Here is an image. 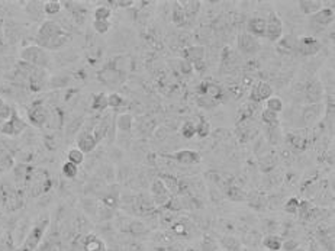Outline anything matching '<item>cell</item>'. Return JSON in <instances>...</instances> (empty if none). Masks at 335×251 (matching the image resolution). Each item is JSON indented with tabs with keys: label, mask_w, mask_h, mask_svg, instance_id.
<instances>
[{
	"label": "cell",
	"mask_w": 335,
	"mask_h": 251,
	"mask_svg": "<svg viewBox=\"0 0 335 251\" xmlns=\"http://www.w3.org/2000/svg\"><path fill=\"white\" fill-rule=\"evenodd\" d=\"M71 39V35L62 29L60 24L56 21H45L41 24L36 33V45L44 48L45 51H56L65 47V44Z\"/></svg>",
	"instance_id": "6da1fadb"
},
{
	"label": "cell",
	"mask_w": 335,
	"mask_h": 251,
	"mask_svg": "<svg viewBox=\"0 0 335 251\" xmlns=\"http://www.w3.org/2000/svg\"><path fill=\"white\" fill-rule=\"evenodd\" d=\"M50 226V218L48 217H41L39 220L33 223V226L29 229V232L25 235L24 241L21 246L16 249V251H36L39 247L47 229Z\"/></svg>",
	"instance_id": "7a4b0ae2"
},
{
	"label": "cell",
	"mask_w": 335,
	"mask_h": 251,
	"mask_svg": "<svg viewBox=\"0 0 335 251\" xmlns=\"http://www.w3.org/2000/svg\"><path fill=\"white\" fill-rule=\"evenodd\" d=\"M21 60L22 63L28 64L33 68H45L51 61V57L44 48L38 45H29L21 51Z\"/></svg>",
	"instance_id": "3957f363"
},
{
	"label": "cell",
	"mask_w": 335,
	"mask_h": 251,
	"mask_svg": "<svg viewBox=\"0 0 335 251\" xmlns=\"http://www.w3.org/2000/svg\"><path fill=\"white\" fill-rule=\"evenodd\" d=\"M28 128V122L25 119H22L16 111H13L12 116L3 122V126H1V131L0 134L4 135V137H19L25 129Z\"/></svg>",
	"instance_id": "277c9868"
},
{
	"label": "cell",
	"mask_w": 335,
	"mask_h": 251,
	"mask_svg": "<svg viewBox=\"0 0 335 251\" xmlns=\"http://www.w3.org/2000/svg\"><path fill=\"white\" fill-rule=\"evenodd\" d=\"M50 116H51L50 109L45 105L38 103V102L33 103L28 111V121L36 128H44V126L48 125Z\"/></svg>",
	"instance_id": "5b68a950"
},
{
	"label": "cell",
	"mask_w": 335,
	"mask_h": 251,
	"mask_svg": "<svg viewBox=\"0 0 335 251\" xmlns=\"http://www.w3.org/2000/svg\"><path fill=\"white\" fill-rule=\"evenodd\" d=\"M322 48V44L319 39L309 36V35H304L299 36L296 41V53H299L304 57H313L316 56Z\"/></svg>",
	"instance_id": "8992f818"
},
{
	"label": "cell",
	"mask_w": 335,
	"mask_h": 251,
	"mask_svg": "<svg viewBox=\"0 0 335 251\" xmlns=\"http://www.w3.org/2000/svg\"><path fill=\"white\" fill-rule=\"evenodd\" d=\"M150 196H151L154 206H166L171 199V193L164 186V183L161 182L160 177L152 180L151 188H150Z\"/></svg>",
	"instance_id": "52a82bcc"
},
{
	"label": "cell",
	"mask_w": 335,
	"mask_h": 251,
	"mask_svg": "<svg viewBox=\"0 0 335 251\" xmlns=\"http://www.w3.org/2000/svg\"><path fill=\"white\" fill-rule=\"evenodd\" d=\"M264 36L274 44L283 36V22L277 12H270L269 18H266V35Z\"/></svg>",
	"instance_id": "ba28073f"
},
{
	"label": "cell",
	"mask_w": 335,
	"mask_h": 251,
	"mask_svg": "<svg viewBox=\"0 0 335 251\" xmlns=\"http://www.w3.org/2000/svg\"><path fill=\"white\" fill-rule=\"evenodd\" d=\"M305 100L307 105H315V103H322L324 97V86L318 79H310L304 87Z\"/></svg>",
	"instance_id": "9c48e42d"
},
{
	"label": "cell",
	"mask_w": 335,
	"mask_h": 251,
	"mask_svg": "<svg viewBox=\"0 0 335 251\" xmlns=\"http://www.w3.org/2000/svg\"><path fill=\"white\" fill-rule=\"evenodd\" d=\"M237 47H238V50L243 54H245V56H255L261 50V45L257 41V38H254L252 35H250L247 32H243V33L238 35V38H237Z\"/></svg>",
	"instance_id": "30bf717a"
},
{
	"label": "cell",
	"mask_w": 335,
	"mask_h": 251,
	"mask_svg": "<svg viewBox=\"0 0 335 251\" xmlns=\"http://www.w3.org/2000/svg\"><path fill=\"white\" fill-rule=\"evenodd\" d=\"M325 112V106L324 103H315V105H306L304 109H302V113H301V119L304 122L305 126H312L315 125L321 116L324 115Z\"/></svg>",
	"instance_id": "8fae6325"
},
{
	"label": "cell",
	"mask_w": 335,
	"mask_h": 251,
	"mask_svg": "<svg viewBox=\"0 0 335 251\" xmlns=\"http://www.w3.org/2000/svg\"><path fill=\"white\" fill-rule=\"evenodd\" d=\"M274 90L270 83L267 82H258L257 84H254L251 87L250 92V102L252 103H260V102H266L267 99H270L273 96Z\"/></svg>",
	"instance_id": "7c38bea8"
},
{
	"label": "cell",
	"mask_w": 335,
	"mask_h": 251,
	"mask_svg": "<svg viewBox=\"0 0 335 251\" xmlns=\"http://www.w3.org/2000/svg\"><path fill=\"white\" fill-rule=\"evenodd\" d=\"M76 144H77V148L83 154H89V153H93L96 150L99 142L96 141L91 131H82V132H79V135L76 138Z\"/></svg>",
	"instance_id": "4fadbf2b"
},
{
	"label": "cell",
	"mask_w": 335,
	"mask_h": 251,
	"mask_svg": "<svg viewBox=\"0 0 335 251\" xmlns=\"http://www.w3.org/2000/svg\"><path fill=\"white\" fill-rule=\"evenodd\" d=\"M334 7H322L319 12H316L315 15L310 16V24L316 25L318 28H325L334 24Z\"/></svg>",
	"instance_id": "5bb4252c"
},
{
	"label": "cell",
	"mask_w": 335,
	"mask_h": 251,
	"mask_svg": "<svg viewBox=\"0 0 335 251\" xmlns=\"http://www.w3.org/2000/svg\"><path fill=\"white\" fill-rule=\"evenodd\" d=\"M28 82H29L30 90H33V92L42 90L48 84V77H47L45 70L44 68H33L30 76L28 77Z\"/></svg>",
	"instance_id": "9a60e30c"
},
{
	"label": "cell",
	"mask_w": 335,
	"mask_h": 251,
	"mask_svg": "<svg viewBox=\"0 0 335 251\" xmlns=\"http://www.w3.org/2000/svg\"><path fill=\"white\" fill-rule=\"evenodd\" d=\"M168 157H171L174 161H177L179 164H183V166H193V164L200 163L199 153L193 151V150H180V151L170 154Z\"/></svg>",
	"instance_id": "2e32d148"
},
{
	"label": "cell",
	"mask_w": 335,
	"mask_h": 251,
	"mask_svg": "<svg viewBox=\"0 0 335 251\" xmlns=\"http://www.w3.org/2000/svg\"><path fill=\"white\" fill-rule=\"evenodd\" d=\"M183 60L189 61L190 64L199 63L205 60V47L202 45H189L183 48L182 51Z\"/></svg>",
	"instance_id": "e0dca14e"
},
{
	"label": "cell",
	"mask_w": 335,
	"mask_h": 251,
	"mask_svg": "<svg viewBox=\"0 0 335 251\" xmlns=\"http://www.w3.org/2000/svg\"><path fill=\"white\" fill-rule=\"evenodd\" d=\"M247 33L252 35L254 38L264 36L266 35V18L261 16H254L248 19L247 22Z\"/></svg>",
	"instance_id": "ac0fdd59"
},
{
	"label": "cell",
	"mask_w": 335,
	"mask_h": 251,
	"mask_svg": "<svg viewBox=\"0 0 335 251\" xmlns=\"http://www.w3.org/2000/svg\"><path fill=\"white\" fill-rule=\"evenodd\" d=\"M296 41L298 38L293 35H286L281 36L277 42H276V50L280 54H290L296 51Z\"/></svg>",
	"instance_id": "d6986e66"
},
{
	"label": "cell",
	"mask_w": 335,
	"mask_h": 251,
	"mask_svg": "<svg viewBox=\"0 0 335 251\" xmlns=\"http://www.w3.org/2000/svg\"><path fill=\"white\" fill-rule=\"evenodd\" d=\"M298 4L301 12L306 16H312L324 7V1L321 0H301Z\"/></svg>",
	"instance_id": "ffe728a7"
},
{
	"label": "cell",
	"mask_w": 335,
	"mask_h": 251,
	"mask_svg": "<svg viewBox=\"0 0 335 251\" xmlns=\"http://www.w3.org/2000/svg\"><path fill=\"white\" fill-rule=\"evenodd\" d=\"M13 167H15V157L6 147L0 145V173H7Z\"/></svg>",
	"instance_id": "44dd1931"
},
{
	"label": "cell",
	"mask_w": 335,
	"mask_h": 251,
	"mask_svg": "<svg viewBox=\"0 0 335 251\" xmlns=\"http://www.w3.org/2000/svg\"><path fill=\"white\" fill-rule=\"evenodd\" d=\"M261 246L267 251H280L281 246H283V240L276 234H267L261 240Z\"/></svg>",
	"instance_id": "7402d4cb"
},
{
	"label": "cell",
	"mask_w": 335,
	"mask_h": 251,
	"mask_svg": "<svg viewBox=\"0 0 335 251\" xmlns=\"http://www.w3.org/2000/svg\"><path fill=\"white\" fill-rule=\"evenodd\" d=\"M289 144L296 148V150H305L307 145V135H305V131H299V132H292L289 137Z\"/></svg>",
	"instance_id": "603a6c76"
},
{
	"label": "cell",
	"mask_w": 335,
	"mask_h": 251,
	"mask_svg": "<svg viewBox=\"0 0 335 251\" xmlns=\"http://www.w3.org/2000/svg\"><path fill=\"white\" fill-rule=\"evenodd\" d=\"M116 126L121 132L129 134L134 128V118L131 113H121L116 119Z\"/></svg>",
	"instance_id": "cb8c5ba5"
},
{
	"label": "cell",
	"mask_w": 335,
	"mask_h": 251,
	"mask_svg": "<svg viewBox=\"0 0 335 251\" xmlns=\"http://www.w3.org/2000/svg\"><path fill=\"white\" fill-rule=\"evenodd\" d=\"M180 4H182L183 10H184L186 18L187 19H192V18H195L199 13L202 3L197 1V0H190V1H180Z\"/></svg>",
	"instance_id": "d4e9b609"
},
{
	"label": "cell",
	"mask_w": 335,
	"mask_h": 251,
	"mask_svg": "<svg viewBox=\"0 0 335 251\" xmlns=\"http://www.w3.org/2000/svg\"><path fill=\"white\" fill-rule=\"evenodd\" d=\"M247 199L250 202V206L254 208V209H263L266 206V203H267L266 196L263 193L257 192V190H254L250 196H247Z\"/></svg>",
	"instance_id": "484cf974"
},
{
	"label": "cell",
	"mask_w": 335,
	"mask_h": 251,
	"mask_svg": "<svg viewBox=\"0 0 335 251\" xmlns=\"http://www.w3.org/2000/svg\"><path fill=\"white\" fill-rule=\"evenodd\" d=\"M109 106H108V94L105 93H97L93 96L91 99V109L96 111V112H103L106 111Z\"/></svg>",
	"instance_id": "4316f807"
},
{
	"label": "cell",
	"mask_w": 335,
	"mask_h": 251,
	"mask_svg": "<svg viewBox=\"0 0 335 251\" xmlns=\"http://www.w3.org/2000/svg\"><path fill=\"white\" fill-rule=\"evenodd\" d=\"M62 9V3L58 0H48L44 1V15L47 16H57Z\"/></svg>",
	"instance_id": "83f0119b"
},
{
	"label": "cell",
	"mask_w": 335,
	"mask_h": 251,
	"mask_svg": "<svg viewBox=\"0 0 335 251\" xmlns=\"http://www.w3.org/2000/svg\"><path fill=\"white\" fill-rule=\"evenodd\" d=\"M277 166V158L276 156H272V154H267V156H263L260 158V170L263 173H270L273 171Z\"/></svg>",
	"instance_id": "f1b7e54d"
},
{
	"label": "cell",
	"mask_w": 335,
	"mask_h": 251,
	"mask_svg": "<svg viewBox=\"0 0 335 251\" xmlns=\"http://www.w3.org/2000/svg\"><path fill=\"white\" fill-rule=\"evenodd\" d=\"M27 12L32 19H38L44 13V1H28Z\"/></svg>",
	"instance_id": "f546056e"
},
{
	"label": "cell",
	"mask_w": 335,
	"mask_h": 251,
	"mask_svg": "<svg viewBox=\"0 0 335 251\" xmlns=\"http://www.w3.org/2000/svg\"><path fill=\"white\" fill-rule=\"evenodd\" d=\"M174 4H176V6L173 7V13H171L173 22H174L177 27H183V25L186 24L187 18H186V15H184V10H183L180 1H176Z\"/></svg>",
	"instance_id": "4dcf8cb0"
},
{
	"label": "cell",
	"mask_w": 335,
	"mask_h": 251,
	"mask_svg": "<svg viewBox=\"0 0 335 251\" xmlns=\"http://www.w3.org/2000/svg\"><path fill=\"white\" fill-rule=\"evenodd\" d=\"M93 16H94V21H109V18L112 16V9L111 6L100 4L94 9Z\"/></svg>",
	"instance_id": "1f68e13d"
},
{
	"label": "cell",
	"mask_w": 335,
	"mask_h": 251,
	"mask_svg": "<svg viewBox=\"0 0 335 251\" xmlns=\"http://www.w3.org/2000/svg\"><path fill=\"white\" fill-rule=\"evenodd\" d=\"M283 108H284L283 100L279 96H272L270 99L266 100V109L272 111L274 113H281L283 112Z\"/></svg>",
	"instance_id": "d6a6232c"
},
{
	"label": "cell",
	"mask_w": 335,
	"mask_h": 251,
	"mask_svg": "<svg viewBox=\"0 0 335 251\" xmlns=\"http://www.w3.org/2000/svg\"><path fill=\"white\" fill-rule=\"evenodd\" d=\"M84 158H86V154H83L77 147L70 148L68 153H67V161H70V163H73V164H76V166L83 164V163H84Z\"/></svg>",
	"instance_id": "836d02e7"
},
{
	"label": "cell",
	"mask_w": 335,
	"mask_h": 251,
	"mask_svg": "<svg viewBox=\"0 0 335 251\" xmlns=\"http://www.w3.org/2000/svg\"><path fill=\"white\" fill-rule=\"evenodd\" d=\"M226 196L231 199V200H235V202H240V200H245L247 199V195L244 193L243 189H240L235 185H231L226 189Z\"/></svg>",
	"instance_id": "e575fe53"
},
{
	"label": "cell",
	"mask_w": 335,
	"mask_h": 251,
	"mask_svg": "<svg viewBox=\"0 0 335 251\" xmlns=\"http://www.w3.org/2000/svg\"><path fill=\"white\" fill-rule=\"evenodd\" d=\"M61 171H62V176L67 177V179H76L77 174H79V166L70 163V161H65L61 167Z\"/></svg>",
	"instance_id": "d590c367"
},
{
	"label": "cell",
	"mask_w": 335,
	"mask_h": 251,
	"mask_svg": "<svg viewBox=\"0 0 335 251\" xmlns=\"http://www.w3.org/2000/svg\"><path fill=\"white\" fill-rule=\"evenodd\" d=\"M261 121H263V124H266L269 128L276 126L279 124V113H274L269 109H264L261 112Z\"/></svg>",
	"instance_id": "8d00e7d4"
},
{
	"label": "cell",
	"mask_w": 335,
	"mask_h": 251,
	"mask_svg": "<svg viewBox=\"0 0 335 251\" xmlns=\"http://www.w3.org/2000/svg\"><path fill=\"white\" fill-rule=\"evenodd\" d=\"M180 134H182L183 138L192 139L193 137H196V124L192 121H186L180 128Z\"/></svg>",
	"instance_id": "74e56055"
},
{
	"label": "cell",
	"mask_w": 335,
	"mask_h": 251,
	"mask_svg": "<svg viewBox=\"0 0 335 251\" xmlns=\"http://www.w3.org/2000/svg\"><path fill=\"white\" fill-rule=\"evenodd\" d=\"M209 134H211V124H209V121H206V119L202 118L199 122H196V135L199 138H206Z\"/></svg>",
	"instance_id": "f35d334b"
},
{
	"label": "cell",
	"mask_w": 335,
	"mask_h": 251,
	"mask_svg": "<svg viewBox=\"0 0 335 251\" xmlns=\"http://www.w3.org/2000/svg\"><path fill=\"white\" fill-rule=\"evenodd\" d=\"M221 244L226 251H240V247H241V243L235 237H223Z\"/></svg>",
	"instance_id": "ab89813d"
},
{
	"label": "cell",
	"mask_w": 335,
	"mask_h": 251,
	"mask_svg": "<svg viewBox=\"0 0 335 251\" xmlns=\"http://www.w3.org/2000/svg\"><path fill=\"white\" fill-rule=\"evenodd\" d=\"M84 250L86 251H102L103 250V243L96 238V237H87L84 243Z\"/></svg>",
	"instance_id": "60d3db41"
},
{
	"label": "cell",
	"mask_w": 335,
	"mask_h": 251,
	"mask_svg": "<svg viewBox=\"0 0 335 251\" xmlns=\"http://www.w3.org/2000/svg\"><path fill=\"white\" fill-rule=\"evenodd\" d=\"M13 111H15V109H13L4 99L0 97V119H1V121H7V119L12 116Z\"/></svg>",
	"instance_id": "b9f144b4"
},
{
	"label": "cell",
	"mask_w": 335,
	"mask_h": 251,
	"mask_svg": "<svg viewBox=\"0 0 335 251\" xmlns=\"http://www.w3.org/2000/svg\"><path fill=\"white\" fill-rule=\"evenodd\" d=\"M125 103V99L122 97L119 93H111L108 94V106L112 109H119L122 105Z\"/></svg>",
	"instance_id": "7bdbcfd3"
},
{
	"label": "cell",
	"mask_w": 335,
	"mask_h": 251,
	"mask_svg": "<svg viewBox=\"0 0 335 251\" xmlns=\"http://www.w3.org/2000/svg\"><path fill=\"white\" fill-rule=\"evenodd\" d=\"M0 251H16V247L13 244V238L10 234H6L0 238Z\"/></svg>",
	"instance_id": "ee69618b"
},
{
	"label": "cell",
	"mask_w": 335,
	"mask_h": 251,
	"mask_svg": "<svg viewBox=\"0 0 335 251\" xmlns=\"http://www.w3.org/2000/svg\"><path fill=\"white\" fill-rule=\"evenodd\" d=\"M111 28H112L111 21H93V29L100 35L108 33L111 31Z\"/></svg>",
	"instance_id": "f6af8a7d"
},
{
	"label": "cell",
	"mask_w": 335,
	"mask_h": 251,
	"mask_svg": "<svg viewBox=\"0 0 335 251\" xmlns=\"http://www.w3.org/2000/svg\"><path fill=\"white\" fill-rule=\"evenodd\" d=\"M299 205H301V202L296 197H290L284 202V211L290 215H295L299 211Z\"/></svg>",
	"instance_id": "bcb514c9"
},
{
	"label": "cell",
	"mask_w": 335,
	"mask_h": 251,
	"mask_svg": "<svg viewBox=\"0 0 335 251\" xmlns=\"http://www.w3.org/2000/svg\"><path fill=\"white\" fill-rule=\"evenodd\" d=\"M218 103L219 102L213 100V99L208 97V96H199V99H197V105L200 108H205V109H213V108H216Z\"/></svg>",
	"instance_id": "7dc6e473"
},
{
	"label": "cell",
	"mask_w": 335,
	"mask_h": 251,
	"mask_svg": "<svg viewBox=\"0 0 335 251\" xmlns=\"http://www.w3.org/2000/svg\"><path fill=\"white\" fill-rule=\"evenodd\" d=\"M299 249V243L293 238H289L286 241H283V246H281V250L283 251H293Z\"/></svg>",
	"instance_id": "c3c4849f"
},
{
	"label": "cell",
	"mask_w": 335,
	"mask_h": 251,
	"mask_svg": "<svg viewBox=\"0 0 335 251\" xmlns=\"http://www.w3.org/2000/svg\"><path fill=\"white\" fill-rule=\"evenodd\" d=\"M109 4H116L118 7H129V6H132V4H135V1L134 0H119V1H108Z\"/></svg>",
	"instance_id": "681fc988"
},
{
	"label": "cell",
	"mask_w": 335,
	"mask_h": 251,
	"mask_svg": "<svg viewBox=\"0 0 335 251\" xmlns=\"http://www.w3.org/2000/svg\"><path fill=\"white\" fill-rule=\"evenodd\" d=\"M180 68H182V71L184 73V74H189V73H192V71H193L192 64L189 63V61H186V60H182V63H180Z\"/></svg>",
	"instance_id": "f907efd6"
},
{
	"label": "cell",
	"mask_w": 335,
	"mask_h": 251,
	"mask_svg": "<svg viewBox=\"0 0 335 251\" xmlns=\"http://www.w3.org/2000/svg\"><path fill=\"white\" fill-rule=\"evenodd\" d=\"M307 251H325V250L322 249V246H321L316 240H312V241L309 243V249H307Z\"/></svg>",
	"instance_id": "816d5d0a"
},
{
	"label": "cell",
	"mask_w": 335,
	"mask_h": 251,
	"mask_svg": "<svg viewBox=\"0 0 335 251\" xmlns=\"http://www.w3.org/2000/svg\"><path fill=\"white\" fill-rule=\"evenodd\" d=\"M3 122H4V121H1V119H0V131H1V126H3Z\"/></svg>",
	"instance_id": "f5cc1de1"
},
{
	"label": "cell",
	"mask_w": 335,
	"mask_h": 251,
	"mask_svg": "<svg viewBox=\"0 0 335 251\" xmlns=\"http://www.w3.org/2000/svg\"><path fill=\"white\" fill-rule=\"evenodd\" d=\"M293 251H302L301 249H296V250H293Z\"/></svg>",
	"instance_id": "db71d44e"
},
{
	"label": "cell",
	"mask_w": 335,
	"mask_h": 251,
	"mask_svg": "<svg viewBox=\"0 0 335 251\" xmlns=\"http://www.w3.org/2000/svg\"><path fill=\"white\" fill-rule=\"evenodd\" d=\"M266 251H267V250H266Z\"/></svg>",
	"instance_id": "11a10c76"
}]
</instances>
